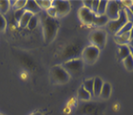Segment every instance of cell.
<instances>
[{"label": "cell", "mask_w": 133, "mask_h": 115, "mask_svg": "<svg viewBox=\"0 0 133 115\" xmlns=\"http://www.w3.org/2000/svg\"><path fill=\"white\" fill-rule=\"evenodd\" d=\"M41 22H42L44 40L46 43H50L57 36L58 29V21L56 18L50 17L46 15H42Z\"/></svg>", "instance_id": "obj_1"}, {"label": "cell", "mask_w": 133, "mask_h": 115, "mask_svg": "<svg viewBox=\"0 0 133 115\" xmlns=\"http://www.w3.org/2000/svg\"><path fill=\"white\" fill-rule=\"evenodd\" d=\"M84 62L82 61V59H72L65 61L62 63L61 66L63 67L64 70L71 76H78L79 75L82 71Z\"/></svg>", "instance_id": "obj_2"}, {"label": "cell", "mask_w": 133, "mask_h": 115, "mask_svg": "<svg viewBox=\"0 0 133 115\" xmlns=\"http://www.w3.org/2000/svg\"><path fill=\"white\" fill-rule=\"evenodd\" d=\"M101 50L94 45H89L85 47L82 51V60L83 62L88 64H93L98 60L100 56Z\"/></svg>", "instance_id": "obj_3"}, {"label": "cell", "mask_w": 133, "mask_h": 115, "mask_svg": "<svg viewBox=\"0 0 133 115\" xmlns=\"http://www.w3.org/2000/svg\"><path fill=\"white\" fill-rule=\"evenodd\" d=\"M127 19L125 16V12L124 9H121L120 14H119V17L116 20H109L107 23V29L109 32L114 34H117L122 28L124 27V24H127Z\"/></svg>", "instance_id": "obj_4"}, {"label": "cell", "mask_w": 133, "mask_h": 115, "mask_svg": "<svg viewBox=\"0 0 133 115\" xmlns=\"http://www.w3.org/2000/svg\"><path fill=\"white\" fill-rule=\"evenodd\" d=\"M51 77L55 82L66 84L70 80V75L61 65H55L51 70Z\"/></svg>", "instance_id": "obj_5"}, {"label": "cell", "mask_w": 133, "mask_h": 115, "mask_svg": "<svg viewBox=\"0 0 133 115\" xmlns=\"http://www.w3.org/2000/svg\"><path fill=\"white\" fill-rule=\"evenodd\" d=\"M89 40L92 43L91 45L96 46L100 50L104 47L106 42V33L103 30H97L94 31L89 36Z\"/></svg>", "instance_id": "obj_6"}, {"label": "cell", "mask_w": 133, "mask_h": 115, "mask_svg": "<svg viewBox=\"0 0 133 115\" xmlns=\"http://www.w3.org/2000/svg\"><path fill=\"white\" fill-rule=\"evenodd\" d=\"M121 8H120V3L117 1H108L107 2V7H106L105 15L108 17L109 20H116L119 17Z\"/></svg>", "instance_id": "obj_7"}, {"label": "cell", "mask_w": 133, "mask_h": 115, "mask_svg": "<svg viewBox=\"0 0 133 115\" xmlns=\"http://www.w3.org/2000/svg\"><path fill=\"white\" fill-rule=\"evenodd\" d=\"M52 6L54 7L57 11V16L61 17L66 15L71 10V5L68 1H52Z\"/></svg>", "instance_id": "obj_8"}, {"label": "cell", "mask_w": 133, "mask_h": 115, "mask_svg": "<svg viewBox=\"0 0 133 115\" xmlns=\"http://www.w3.org/2000/svg\"><path fill=\"white\" fill-rule=\"evenodd\" d=\"M79 18H81V20H82L83 23L91 25V24H94V21H95V19H96L97 15L94 14L90 9H87V8H85V7H82V9H79Z\"/></svg>", "instance_id": "obj_9"}, {"label": "cell", "mask_w": 133, "mask_h": 115, "mask_svg": "<svg viewBox=\"0 0 133 115\" xmlns=\"http://www.w3.org/2000/svg\"><path fill=\"white\" fill-rule=\"evenodd\" d=\"M24 10L26 12H32L33 15H35V14L39 12L41 9H40L39 6L37 5L36 1H35V0H27L26 5H25V7H24Z\"/></svg>", "instance_id": "obj_10"}, {"label": "cell", "mask_w": 133, "mask_h": 115, "mask_svg": "<svg viewBox=\"0 0 133 115\" xmlns=\"http://www.w3.org/2000/svg\"><path fill=\"white\" fill-rule=\"evenodd\" d=\"M103 82L102 81L101 78L99 77H96L95 79H94V96H96V97H99L101 94V90H102V88H103Z\"/></svg>", "instance_id": "obj_11"}, {"label": "cell", "mask_w": 133, "mask_h": 115, "mask_svg": "<svg viewBox=\"0 0 133 115\" xmlns=\"http://www.w3.org/2000/svg\"><path fill=\"white\" fill-rule=\"evenodd\" d=\"M33 16H34V15L32 14V12H26V11H25L23 15H22L21 18H20V20H19V25H20V27H22V28L27 27L28 23H29V21H30L31 18L33 17Z\"/></svg>", "instance_id": "obj_12"}, {"label": "cell", "mask_w": 133, "mask_h": 115, "mask_svg": "<svg viewBox=\"0 0 133 115\" xmlns=\"http://www.w3.org/2000/svg\"><path fill=\"white\" fill-rule=\"evenodd\" d=\"M110 94H111V85H110V84H108V82H103L100 96L103 99H108L110 97Z\"/></svg>", "instance_id": "obj_13"}, {"label": "cell", "mask_w": 133, "mask_h": 115, "mask_svg": "<svg viewBox=\"0 0 133 115\" xmlns=\"http://www.w3.org/2000/svg\"><path fill=\"white\" fill-rule=\"evenodd\" d=\"M130 40L129 36V33L127 34H123V35H116L115 40L116 42L121 44V45H124L125 43H127Z\"/></svg>", "instance_id": "obj_14"}, {"label": "cell", "mask_w": 133, "mask_h": 115, "mask_svg": "<svg viewBox=\"0 0 133 115\" xmlns=\"http://www.w3.org/2000/svg\"><path fill=\"white\" fill-rule=\"evenodd\" d=\"M129 55H130V47L129 46H127V44L120 46V49H119V56H120V58H121L123 61H124L125 58L128 57Z\"/></svg>", "instance_id": "obj_15"}, {"label": "cell", "mask_w": 133, "mask_h": 115, "mask_svg": "<svg viewBox=\"0 0 133 115\" xmlns=\"http://www.w3.org/2000/svg\"><path fill=\"white\" fill-rule=\"evenodd\" d=\"M108 22H109V19L105 15H97L95 21H94V24L96 25V26H103V25L107 24Z\"/></svg>", "instance_id": "obj_16"}, {"label": "cell", "mask_w": 133, "mask_h": 115, "mask_svg": "<svg viewBox=\"0 0 133 115\" xmlns=\"http://www.w3.org/2000/svg\"><path fill=\"white\" fill-rule=\"evenodd\" d=\"M82 86L91 94V96H94V79L85 80Z\"/></svg>", "instance_id": "obj_17"}, {"label": "cell", "mask_w": 133, "mask_h": 115, "mask_svg": "<svg viewBox=\"0 0 133 115\" xmlns=\"http://www.w3.org/2000/svg\"><path fill=\"white\" fill-rule=\"evenodd\" d=\"M78 95H79V99H81V100H82V101H88L91 97H92V96H91V94L89 93L86 89H84V88H83V86H82V87L79 89Z\"/></svg>", "instance_id": "obj_18"}, {"label": "cell", "mask_w": 133, "mask_h": 115, "mask_svg": "<svg viewBox=\"0 0 133 115\" xmlns=\"http://www.w3.org/2000/svg\"><path fill=\"white\" fill-rule=\"evenodd\" d=\"M107 2L108 1H105V0H102L99 3V7H98L97 10V15H105V11H106V7H107Z\"/></svg>", "instance_id": "obj_19"}, {"label": "cell", "mask_w": 133, "mask_h": 115, "mask_svg": "<svg viewBox=\"0 0 133 115\" xmlns=\"http://www.w3.org/2000/svg\"><path fill=\"white\" fill-rule=\"evenodd\" d=\"M10 1H7V0H0V14L3 15V14H6L10 9Z\"/></svg>", "instance_id": "obj_20"}, {"label": "cell", "mask_w": 133, "mask_h": 115, "mask_svg": "<svg viewBox=\"0 0 133 115\" xmlns=\"http://www.w3.org/2000/svg\"><path fill=\"white\" fill-rule=\"evenodd\" d=\"M36 3L39 6L40 9L46 10V11L52 7V1H50V0H47V1H45V0H38V1H36Z\"/></svg>", "instance_id": "obj_21"}, {"label": "cell", "mask_w": 133, "mask_h": 115, "mask_svg": "<svg viewBox=\"0 0 133 115\" xmlns=\"http://www.w3.org/2000/svg\"><path fill=\"white\" fill-rule=\"evenodd\" d=\"M124 66H125V68H127V70H129V71L133 70V58H132L131 55H129L128 57L124 59Z\"/></svg>", "instance_id": "obj_22"}, {"label": "cell", "mask_w": 133, "mask_h": 115, "mask_svg": "<svg viewBox=\"0 0 133 115\" xmlns=\"http://www.w3.org/2000/svg\"><path fill=\"white\" fill-rule=\"evenodd\" d=\"M132 28H133V23H131V22H127V24H124V27L122 28L121 30L119 31L116 35H123V34L129 33L130 30H131Z\"/></svg>", "instance_id": "obj_23"}, {"label": "cell", "mask_w": 133, "mask_h": 115, "mask_svg": "<svg viewBox=\"0 0 133 115\" xmlns=\"http://www.w3.org/2000/svg\"><path fill=\"white\" fill-rule=\"evenodd\" d=\"M37 24H38V17H37L36 15H34V16L31 18V20L29 21V23H28L27 27L29 28L30 30H33V29H35V28L37 26Z\"/></svg>", "instance_id": "obj_24"}, {"label": "cell", "mask_w": 133, "mask_h": 115, "mask_svg": "<svg viewBox=\"0 0 133 115\" xmlns=\"http://www.w3.org/2000/svg\"><path fill=\"white\" fill-rule=\"evenodd\" d=\"M26 2H27V0H18V1H15V4H14V8L15 9V11L23 10L25 5H26Z\"/></svg>", "instance_id": "obj_25"}, {"label": "cell", "mask_w": 133, "mask_h": 115, "mask_svg": "<svg viewBox=\"0 0 133 115\" xmlns=\"http://www.w3.org/2000/svg\"><path fill=\"white\" fill-rule=\"evenodd\" d=\"M124 12H125V16H127V22H131L133 23V14L130 12V10L127 7H124Z\"/></svg>", "instance_id": "obj_26"}, {"label": "cell", "mask_w": 133, "mask_h": 115, "mask_svg": "<svg viewBox=\"0 0 133 115\" xmlns=\"http://www.w3.org/2000/svg\"><path fill=\"white\" fill-rule=\"evenodd\" d=\"M7 26V21L5 17L3 16V15L0 14V32H3L5 29H6Z\"/></svg>", "instance_id": "obj_27"}, {"label": "cell", "mask_w": 133, "mask_h": 115, "mask_svg": "<svg viewBox=\"0 0 133 115\" xmlns=\"http://www.w3.org/2000/svg\"><path fill=\"white\" fill-rule=\"evenodd\" d=\"M46 12H47V15H48V16H50V17L55 18L56 16H57V11H56V9H55L53 6H52L50 9L47 10Z\"/></svg>", "instance_id": "obj_28"}, {"label": "cell", "mask_w": 133, "mask_h": 115, "mask_svg": "<svg viewBox=\"0 0 133 115\" xmlns=\"http://www.w3.org/2000/svg\"><path fill=\"white\" fill-rule=\"evenodd\" d=\"M99 3H100V1H98V0H94L92 1V6H91V11L94 12V14H97V10H98V7H99Z\"/></svg>", "instance_id": "obj_29"}, {"label": "cell", "mask_w": 133, "mask_h": 115, "mask_svg": "<svg viewBox=\"0 0 133 115\" xmlns=\"http://www.w3.org/2000/svg\"><path fill=\"white\" fill-rule=\"evenodd\" d=\"M25 10H18V11H16L15 12V16H16V18H17V20L19 21L20 20V18H21V16L23 15V14H24Z\"/></svg>", "instance_id": "obj_30"}, {"label": "cell", "mask_w": 133, "mask_h": 115, "mask_svg": "<svg viewBox=\"0 0 133 115\" xmlns=\"http://www.w3.org/2000/svg\"><path fill=\"white\" fill-rule=\"evenodd\" d=\"M91 6H92V1H90V0L83 1V7L87 8V9H91Z\"/></svg>", "instance_id": "obj_31"}, {"label": "cell", "mask_w": 133, "mask_h": 115, "mask_svg": "<svg viewBox=\"0 0 133 115\" xmlns=\"http://www.w3.org/2000/svg\"><path fill=\"white\" fill-rule=\"evenodd\" d=\"M129 45H130V48H133V39H130L129 40Z\"/></svg>", "instance_id": "obj_32"}, {"label": "cell", "mask_w": 133, "mask_h": 115, "mask_svg": "<svg viewBox=\"0 0 133 115\" xmlns=\"http://www.w3.org/2000/svg\"><path fill=\"white\" fill-rule=\"evenodd\" d=\"M129 36H130V39H133V28L130 30V32H129Z\"/></svg>", "instance_id": "obj_33"}, {"label": "cell", "mask_w": 133, "mask_h": 115, "mask_svg": "<svg viewBox=\"0 0 133 115\" xmlns=\"http://www.w3.org/2000/svg\"><path fill=\"white\" fill-rule=\"evenodd\" d=\"M128 9H129V10H130V12H131L133 14V4H131V5H130V6L128 7Z\"/></svg>", "instance_id": "obj_34"}, {"label": "cell", "mask_w": 133, "mask_h": 115, "mask_svg": "<svg viewBox=\"0 0 133 115\" xmlns=\"http://www.w3.org/2000/svg\"><path fill=\"white\" fill-rule=\"evenodd\" d=\"M31 115H42L40 112H34V113H32Z\"/></svg>", "instance_id": "obj_35"}, {"label": "cell", "mask_w": 133, "mask_h": 115, "mask_svg": "<svg viewBox=\"0 0 133 115\" xmlns=\"http://www.w3.org/2000/svg\"><path fill=\"white\" fill-rule=\"evenodd\" d=\"M130 55H131L132 58H133V49L132 48H130Z\"/></svg>", "instance_id": "obj_36"}, {"label": "cell", "mask_w": 133, "mask_h": 115, "mask_svg": "<svg viewBox=\"0 0 133 115\" xmlns=\"http://www.w3.org/2000/svg\"><path fill=\"white\" fill-rule=\"evenodd\" d=\"M132 49H133V48H132Z\"/></svg>", "instance_id": "obj_37"}]
</instances>
